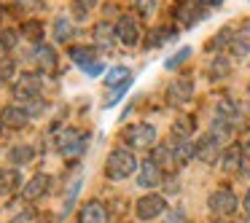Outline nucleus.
Masks as SVG:
<instances>
[{"label": "nucleus", "instance_id": "obj_1", "mask_svg": "<svg viewBox=\"0 0 250 223\" xmlns=\"http://www.w3.org/2000/svg\"><path fill=\"white\" fill-rule=\"evenodd\" d=\"M137 169H140V162H137V156L129 148H116V151H110L108 162H105V175H108V180H126L129 175H135Z\"/></svg>", "mask_w": 250, "mask_h": 223}, {"label": "nucleus", "instance_id": "obj_2", "mask_svg": "<svg viewBox=\"0 0 250 223\" xmlns=\"http://www.w3.org/2000/svg\"><path fill=\"white\" fill-rule=\"evenodd\" d=\"M41 89H43V76L41 73H22L17 78V83L11 86V94H14V100L30 102V100H38Z\"/></svg>", "mask_w": 250, "mask_h": 223}, {"label": "nucleus", "instance_id": "obj_3", "mask_svg": "<svg viewBox=\"0 0 250 223\" xmlns=\"http://www.w3.org/2000/svg\"><path fill=\"white\" fill-rule=\"evenodd\" d=\"M207 207L210 212H215L218 218H229L237 212L239 202H237V194L231 188H215L210 196H207Z\"/></svg>", "mask_w": 250, "mask_h": 223}, {"label": "nucleus", "instance_id": "obj_4", "mask_svg": "<svg viewBox=\"0 0 250 223\" xmlns=\"http://www.w3.org/2000/svg\"><path fill=\"white\" fill-rule=\"evenodd\" d=\"M194 148H196V159L205 162V164H218L223 156V142L218 140L212 132H205V135L194 142Z\"/></svg>", "mask_w": 250, "mask_h": 223}, {"label": "nucleus", "instance_id": "obj_5", "mask_svg": "<svg viewBox=\"0 0 250 223\" xmlns=\"http://www.w3.org/2000/svg\"><path fill=\"white\" fill-rule=\"evenodd\" d=\"M156 126L153 124H135L129 126V129H124V140L129 142V148H135V151H146V148H151L153 142H156Z\"/></svg>", "mask_w": 250, "mask_h": 223}, {"label": "nucleus", "instance_id": "obj_6", "mask_svg": "<svg viewBox=\"0 0 250 223\" xmlns=\"http://www.w3.org/2000/svg\"><path fill=\"white\" fill-rule=\"evenodd\" d=\"M135 212H137L140 221H153V218H159V215L167 212V202H164V196H159V194H146V196L137 199Z\"/></svg>", "mask_w": 250, "mask_h": 223}, {"label": "nucleus", "instance_id": "obj_7", "mask_svg": "<svg viewBox=\"0 0 250 223\" xmlns=\"http://www.w3.org/2000/svg\"><path fill=\"white\" fill-rule=\"evenodd\" d=\"M57 145H60V153L62 156H78V153H83V148H86V137L81 135V132L76 129H65L60 132V137H57Z\"/></svg>", "mask_w": 250, "mask_h": 223}, {"label": "nucleus", "instance_id": "obj_8", "mask_svg": "<svg viewBox=\"0 0 250 223\" xmlns=\"http://www.w3.org/2000/svg\"><path fill=\"white\" fill-rule=\"evenodd\" d=\"M116 38L121 41L124 46H137V41H140V24H137L135 17H119V22H116Z\"/></svg>", "mask_w": 250, "mask_h": 223}, {"label": "nucleus", "instance_id": "obj_9", "mask_svg": "<svg viewBox=\"0 0 250 223\" xmlns=\"http://www.w3.org/2000/svg\"><path fill=\"white\" fill-rule=\"evenodd\" d=\"M162 180H164L162 167L153 159L140 162V169H137V183H140V188H156V185H162Z\"/></svg>", "mask_w": 250, "mask_h": 223}, {"label": "nucleus", "instance_id": "obj_10", "mask_svg": "<svg viewBox=\"0 0 250 223\" xmlns=\"http://www.w3.org/2000/svg\"><path fill=\"white\" fill-rule=\"evenodd\" d=\"M49 191H51V175H43V172H38L35 178H30L27 183L22 185V196L27 202L41 199V196H46Z\"/></svg>", "mask_w": 250, "mask_h": 223}, {"label": "nucleus", "instance_id": "obj_11", "mask_svg": "<svg viewBox=\"0 0 250 223\" xmlns=\"http://www.w3.org/2000/svg\"><path fill=\"white\" fill-rule=\"evenodd\" d=\"M110 221V212L103 202L92 199L78 210V223H108Z\"/></svg>", "mask_w": 250, "mask_h": 223}, {"label": "nucleus", "instance_id": "obj_12", "mask_svg": "<svg viewBox=\"0 0 250 223\" xmlns=\"http://www.w3.org/2000/svg\"><path fill=\"white\" fill-rule=\"evenodd\" d=\"M194 97V83L188 81V78H180V81H172L167 86V102L169 105H186L188 100Z\"/></svg>", "mask_w": 250, "mask_h": 223}, {"label": "nucleus", "instance_id": "obj_13", "mask_svg": "<svg viewBox=\"0 0 250 223\" xmlns=\"http://www.w3.org/2000/svg\"><path fill=\"white\" fill-rule=\"evenodd\" d=\"M27 121H30V116L22 105H6L0 110V124L8 126V129H22V126H27Z\"/></svg>", "mask_w": 250, "mask_h": 223}, {"label": "nucleus", "instance_id": "obj_14", "mask_svg": "<svg viewBox=\"0 0 250 223\" xmlns=\"http://www.w3.org/2000/svg\"><path fill=\"white\" fill-rule=\"evenodd\" d=\"M132 83V73L129 67H110L108 73H105V86L113 89V92H121V89H129Z\"/></svg>", "mask_w": 250, "mask_h": 223}, {"label": "nucleus", "instance_id": "obj_15", "mask_svg": "<svg viewBox=\"0 0 250 223\" xmlns=\"http://www.w3.org/2000/svg\"><path fill=\"white\" fill-rule=\"evenodd\" d=\"M221 167L226 169V172H237V169H242V145H239V142H231L229 148H223Z\"/></svg>", "mask_w": 250, "mask_h": 223}, {"label": "nucleus", "instance_id": "obj_16", "mask_svg": "<svg viewBox=\"0 0 250 223\" xmlns=\"http://www.w3.org/2000/svg\"><path fill=\"white\" fill-rule=\"evenodd\" d=\"M231 54L234 57H248L250 54V22H245L242 27L234 33V38H231Z\"/></svg>", "mask_w": 250, "mask_h": 223}, {"label": "nucleus", "instance_id": "obj_17", "mask_svg": "<svg viewBox=\"0 0 250 223\" xmlns=\"http://www.w3.org/2000/svg\"><path fill=\"white\" fill-rule=\"evenodd\" d=\"M215 119H221V121H226V124L237 126L239 119H242V110H239V105L231 102V100H221L218 108H215Z\"/></svg>", "mask_w": 250, "mask_h": 223}, {"label": "nucleus", "instance_id": "obj_18", "mask_svg": "<svg viewBox=\"0 0 250 223\" xmlns=\"http://www.w3.org/2000/svg\"><path fill=\"white\" fill-rule=\"evenodd\" d=\"M22 188V175L19 169H0V194L11 196Z\"/></svg>", "mask_w": 250, "mask_h": 223}, {"label": "nucleus", "instance_id": "obj_19", "mask_svg": "<svg viewBox=\"0 0 250 223\" xmlns=\"http://www.w3.org/2000/svg\"><path fill=\"white\" fill-rule=\"evenodd\" d=\"M94 46H100V49H110L113 46V38H116V27L110 22H97L94 24Z\"/></svg>", "mask_w": 250, "mask_h": 223}, {"label": "nucleus", "instance_id": "obj_20", "mask_svg": "<svg viewBox=\"0 0 250 223\" xmlns=\"http://www.w3.org/2000/svg\"><path fill=\"white\" fill-rule=\"evenodd\" d=\"M67 54H70V60L76 62V65H81L83 70L97 65V51H94V46H73Z\"/></svg>", "mask_w": 250, "mask_h": 223}, {"label": "nucleus", "instance_id": "obj_21", "mask_svg": "<svg viewBox=\"0 0 250 223\" xmlns=\"http://www.w3.org/2000/svg\"><path fill=\"white\" fill-rule=\"evenodd\" d=\"M33 60L38 62V65L43 67V70H54V67H57V51L51 49L49 43H35Z\"/></svg>", "mask_w": 250, "mask_h": 223}, {"label": "nucleus", "instance_id": "obj_22", "mask_svg": "<svg viewBox=\"0 0 250 223\" xmlns=\"http://www.w3.org/2000/svg\"><path fill=\"white\" fill-rule=\"evenodd\" d=\"M194 116H178L172 124V140H188L191 135H194Z\"/></svg>", "mask_w": 250, "mask_h": 223}, {"label": "nucleus", "instance_id": "obj_23", "mask_svg": "<svg viewBox=\"0 0 250 223\" xmlns=\"http://www.w3.org/2000/svg\"><path fill=\"white\" fill-rule=\"evenodd\" d=\"M73 35H76V24H73V19L70 17H57L54 19V41L65 43V41H70Z\"/></svg>", "mask_w": 250, "mask_h": 223}, {"label": "nucleus", "instance_id": "obj_24", "mask_svg": "<svg viewBox=\"0 0 250 223\" xmlns=\"http://www.w3.org/2000/svg\"><path fill=\"white\" fill-rule=\"evenodd\" d=\"M172 153H175V164L183 167V164H188L191 159L196 156V148H194V142H188V140H178L172 145Z\"/></svg>", "mask_w": 250, "mask_h": 223}, {"label": "nucleus", "instance_id": "obj_25", "mask_svg": "<svg viewBox=\"0 0 250 223\" xmlns=\"http://www.w3.org/2000/svg\"><path fill=\"white\" fill-rule=\"evenodd\" d=\"M153 162L162 167V172L164 169H172V167H178L175 164V153H172V145H167V142H162V145H156V151H153Z\"/></svg>", "mask_w": 250, "mask_h": 223}, {"label": "nucleus", "instance_id": "obj_26", "mask_svg": "<svg viewBox=\"0 0 250 223\" xmlns=\"http://www.w3.org/2000/svg\"><path fill=\"white\" fill-rule=\"evenodd\" d=\"M172 38H178V33H175L172 27H156V30L148 33V49H159V46H164Z\"/></svg>", "mask_w": 250, "mask_h": 223}, {"label": "nucleus", "instance_id": "obj_27", "mask_svg": "<svg viewBox=\"0 0 250 223\" xmlns=\"http://www.w3.org/2000/svg\"><path fill=\"white\" fill-rule=\"evenodd\" d=\"M8 159H11L14 164H30L35 159V151L30 145H14L11 151H8Z\"/></svg>", "mask_w": 250, "mask_h": 223}, {"label": "nucleus", "instance_id": "obj_28", "mask_svg": "<svg viewBox=\"0 0 250 223\" xmlns=\"http://www.w3.org/2000/svg\"><path fill=\"white\" fill-rule=\"evenodd\" d=\"M229 70H231V65H229L226 57H215V60L210 62V70H207V76H210L212 81H218V78H226Z\"/></svg>", "mask_w": 250, "mask_h": 223}, {"label": "nucleus", "instance_id": "obj_29", "mask_svg": "<svg viewBox=\"0 0 250 223\" xmlns=\"http://www.w3.org/2000/svg\"><path fill=\"white\" fill-rule=\"evenodd\" d=\"M22 35L30 41H35V43H43V24H41L38 19H30V22L22 24Z\"/></svg>", "mask_w": 250, "mask_h": 223}, {"label": "nucleus", "instance_id": "obj_30", "mask_svg": "<svg viewBox=\"0 0 250 223\" xmlns=\"http://www.w3.org/2000/svg\"><path fill=\"white\" fill-rule=\"evenodd\" d=\"M231 38H234V30L231 27H223L221 33L212 38V43H210V49L212 51H221V49H231Z\"/></svg>", "mask_w": 250, "mask_h": 223}, {"label": "nucleus", "instance_id": "obj_31", "mask_svg": "<svg viewBox=\"0 0 250 223\" xmlns=\"http://www.w3.org/2000/svg\"><path fill=\"white\" fill-rule=\"evenodd\" d=\"M17 73V62L11 57H0V83H8Z\"/></svg>", "mask_w": 250, "mask_h": 223}, {"label": "nucleus", "instance_id": "obj_32", "mask_svg": "<svg viewBox=\"0 0 250 223\" xmlns=\"http://www.w3.org/2000/svg\"><path fill=\"white\" fill-rule=\"evenodd\" d=\"M17 41H19V33H17V30H11V27L0 30V49H3V51H11L14 46H17Z\"/></svg>", "mask_w": 250, "mask_h": 223}, {"label": "nucleus", "instance_id": "obj_33", "mask_svg": "<svg viewBox=\"0 0 250 223\" xmlns=\"http://www.w3.org/2000/svg\"><path fill=\"white\" fill-rule=\"evenodd\" d=\"M188 57H191V49H188V46H183V49H180L178 54H172L167 62H164V67H167V70H178V67L183 65L186 60H188Z\"/></svg>", "mask_w": 250, "mask_h": 223}, {"label": "nucleus", "instance_id": "obj_34", "mask_svg": "<svg viewBox=\"0 0 250 223\" xmlns=\"http://www.w3.org/2000/svg\"><path fill=\"white\" fill-rule=\"evenodd\" d=\"M97 6V0H73V14L78 19H86V14Z\"/></svg>", "mask_w": 250, "mask_h": 223}, {"label": "nucleus", "instance_id": "obj_35", "mask_svg": "<svg viewBox=\"0 0 250 223\" xmlns=\"http://www.w3.org/2000/svg\"><path fill=\"white\" fill-rule=\"evenodd\" d=\"M156 6H159V0H135V8L140 17H151L156 11Z\"/></svg>", "mask_w": 250, "mask_h": 223}, {"label": "nucleus", "instance_id": "obj_36", "mask_svg": "<svg viewBox=\"0 0 250 223\" xmlns=\"http://www.w3.org/2000/svg\"><path fill=\"white\" fill-rule=\"evenodd\" d=\"M14 3L22 11H38V8H43V0H14Z\"/></svg>", "mask_w": 250, "mask_h": 223}, {"label": "nucleus", "instance_id": "obj_37", "mask_svg": "<svg viewBox=\"0 0 250 223\" xmlns=\"http://www.w3.org/2000/svg\"><path fill=\"white\" fill-rule=\"evenodd\" d=\"M239 175H250V137L242 145V169H239Z\"/></svg>", "mask_w": 250, "mask_h": 223}, {"label": "nucleus", "instance_id": "obj_38", "mask_svg": "<svg viewBox=\"0 0 250 223\" xmlns=\"http://www.w3.org/2000/svg\"><path fill=\"white\" fill-rule=\"evenodd\" d=\"M78 188H81V180H76V183H73V188H70V196H67V202H65V215L70 212L73 202H76V196H78Z\"/></svg>", "mask_w": 250, "mask_h": 223}, {"label": "nucleus", "instance_id": "obj_39", "mask_svg": "<svg viewBox=\"0 0 250 223\" xmlns=\"http://www.w3.org/2000/svg\"><path fill=\"white\" fill-rule=\"evenodd\" d=\"M194 3H196V6H205V8H215V6H221V3H223V0H194Z\"/></svg>", "mask_w": 250, "mask_h": 223}, {"label": "nucleus", "instance_id": "obj_40", "mask_svg": "<svg viewBox=\"0 0 250 223\" xmlns=\"http://www.w3.org/2000/svg\"><path fill=\"white\" fill-rule=\"evenodd\" d=\"M103 73V65H92V67H86V76H100Z\"/></svg>", "mask_w": 250, "mask_h": 223}, {"label": "nucleus", "instance_id": "obj_41", "mask_svg": "<svg viewBox=\"0 0 250 223\" xmlns=\"http://www.w3.org/2000/svg\"><path fill=\"white\" fill-rule=\"evenodd\" d=\"M242 207H245V212L250 215V188H248V194H245V199H242Z\"/></svg>", "mask_w": 250, "mask_h": 223}, {"label": "nucleus", "instance_id": "obj_42", "mask_svg": "<svg viewBox=\"0 0 250 223\" xmlns=\"http://www.w3.org/2000/svg\"><path fill=\"white\" fill-rule=\"evenodd\" d=\"M212 223H229V221H223V218H215V221H212Z\"/></svg>", "mask_w": 250, "mask_h": 223}, {"label": "nucleus", "instance_id": "obj_43", "mask_svg": "<svg viewBox=\"0 0 250 223\" xmlns=\"http://www.w3.org/2000/svg\"><path fill=\"white\" fill-rule=\"evenodd\" d=\"M175 3H180V6H183V3H186V0H175Z\"/></svg>", "mask_w": 250, "mask_h": 223}, {"label": "nucleus", "instance_id": "obj_44", "mask_svg": "<svg viewBox=\"0 0 250 223\" xmlns=\"http://www.w3.org/2000/svg\"><path fill=\"white\" fill-rule=\"evenodd\" d=\"M245 223H250V215H248V221H245Z\"/></svg>", "mask_w": 250, "mask_h": 223}, {"label": "nucleus", "instance_id": "obj_45", "mask_svg": "<svg viewBox=\"0 0 250 223\" xmlns=\"http://www.w3.org/2000/svg\"><path fill=\"white\" fill-rule=\"evenodd\" d=\"M0 14H3V6H0Z\"/></svg>", "mask_w": 250, "mask_h": 223}]
</instances>
